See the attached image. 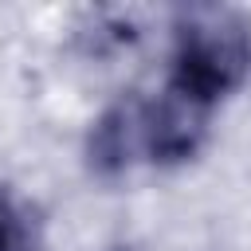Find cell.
I'll return each mask as SVG.
<instances>
[{
	"instance_id": "2",
	"label": "cell",
	"mask_w": 251,
	"mask_h": 251,
	"mask_svg": "<svg viewBox=\"0 0 251 251\" xmlns=\"http://www.w3.org/2000/svg\"><path fill=\"white\" fill-rule=\"evenodd\" d=\"M39 247H43L39 208L0 180V251H39Z\"/></svg>"
},
{
	"instance_id": "1",
	"label": "cell",
	"mask_w": 251,
	"mask_h": 251,
	"mask_svg": "<svg viewBox=\"0 0 251 251\" xmlns=\"http://www.w3.org/2000/svg\"><path fill=\"white\" fill-rule=\"evenodd\" d=\"M251 78V20L235 8L192 4L173 16V51L165 90L200 106L216 118V110L243 90Z\"/></svg>"
}]
</instances>
